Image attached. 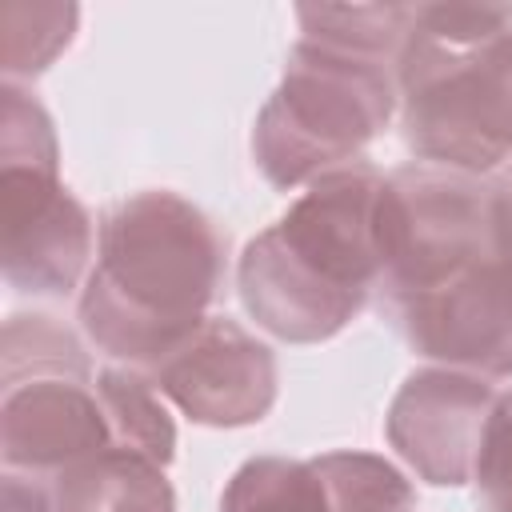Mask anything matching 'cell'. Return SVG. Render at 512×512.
I'll return each mask as SVG.
<instances>
[{"label":"cell","instance_id":"6da1fadb","mask_svg":"<svg viewBox=\"0 0 512 512\" xmlns=\"http://www.w3.org/2000/svg\"><path fill=\"white\" fill-rule=\"evenodd\" d=\"M388 260V176L356 160L316 176L288 212L256 232L236 264L244 312L288 344L348 328Z\"/></svg>","mask_w":512,"mask_h":512},{"label":"cell","instance_id":"5b68a950","mask_svg":"<svg viewBox=\"0 0 512 512\" xmlns=\"http://www.w3.org/2000/svg\"><path fill=\"white\" fill-rule=\"evenodd\" d=\"M116 448L84 344L52 316H8L0 376L4 472L52 480Z\"/></svg>","mask_w":512,"mask_h":512},{"label":"cell","instance_id":"ba28073f","mask_svg":"<svg viewBox=\"0 0 512 512\" xmlns=\"http://www.w3.org/2000/svg\"><path fill=\"white\" fill-rule=\"evenodd\" d=\"M144 372L160 396H168L192 424L208 428L256 424L272 412L280 392L272 348L228 316H208Z\"/></svg>","mask_w":512,"mask_h":512},{"label":"cell","instance_id":"4fadbf2b","mask_svg":"<svg viewBox=\"0 0 512 512\" xmlns=\"http://www.w3.org/2000/svg\"><path fill=\"white\" fill-rule=\"evenodd\" d=\"M300 36L388 60L396 68L416 4H300Z\"/></svg>","mask_w":512,"mask_h":512},{"label":"cell","instance_id":"52a82bcc","mask_svg":"<svg viewBox=\"0 0 512 512\" xmlns=\"http://www.w3.org/2000/svg\"><path fill=\"white\" fill-rule=\"evenodd\" d=\"M380 300L412 352L488 380L512 376V260L492 236Z\"/></svg>","mask_w":512,"mask_h":512},{"label":"cell","instance_id":"9c48e42d","mask_svg":"<svg viewBox=\"0 0 512 512\" xmlns=\"http://www.w3.org/2000/svg\"><path fill=\"white\" fill-rule=\"evenodd\" d=\"M496 396L500 392L488 384V376L444 364L416 368L388 404L384 436L420 480L436 488H460L472 480Z\"/></svg>","mask_w":512,"mask_h":512},{"label":"cell","instance_id":"3957f363","mask_svg":"<svg viewBox=\"0 0 512 512\" xmlns=\"http://www.w3.org/2000/svg\"><path fill=\"white\" fill-rule=\"evenodd\" d=\"M400 132L420 164L496 176L512 164V4H416L396 60Z\"/></svg>","mask_w":512,"mask_h":512},{"label":"cell","instance_id":"e0dca14e","mask_svg":"<svg viewBox=\"0 0 512 512\" xmlns=\"http://www.w3.org/2000/svg\"><path fill=\"white\" fill-rule=\"evenodd\" d=\"M488 180H492V244L500 256L512 260V164Z\"/></svg>","mask_w":512,"mask_h":512},{"label":"cell","instance_id":"5bb4252c","mask_svg":"<svg viewBox=\"0 0 512 512\" xmlns=\"http://www.w3.org/2000/svg\"><path fill=\"white\" fill-rule=\"evenodd\" d=\"M312 464L328 484L332 512H412L416 508V492L404 480V472L376 452L344 448V452L312 456Z\"/></svg>","mask_w":512,"mask_h":512},{"label":"cell","instance_id":"30bf717a","mask_svg":"<svg viewBox=\"0 0 512 512\" xmlns=\"http://www.w3.org/2000/svg\"><path fill=\"white\" fill-rule=\"evenodd\" d=\"M48 496L52 512H176L164 464L128 448H104L64 468Z\"/></svg>","mask_w":512,"mask_h":512},{"label":"cell","instance_id":"9a60e30c","mask_svg":"<svg viewBox=\"0 0 512 512\" xmlns=\"http://www.w3.org/2000/svg\"><path fill=\"white\" fill-rule=\"evenodd\" d=\"M28 32L4 24V80L16 84V76H36L44 72L56 52L72 44L76 32V4H20Z\"/></svg>","mask_w":512,"mask_h":512},{"label":"cell","instance_id":"2e32d148","mask_svg":"<svg viewBox=\"0 0 512 512\" xmlns=\"http://www.w3.org/2000/svg\"><path fill=\"white\" fill-rule=\"evenodd\" d=\"M472 484L484 512H512V388L500 392L488 412Z\"/></svg>","mask_w":512,"mask_h":512},{"label":"cell","instance_id":"ac0fdd59","mask_svg":"<svg viewBox=\"0 0 512 512\" xmlns=\"http://www.w3.org/2000/svg\"><path fill=\"white\" fill-rule=\"evenodd\" d=\"M4 512H52V496L40 480L4 472Z\"/></svg>","mask_w":512,"mask_h":512},{"label":"cell","instance_id":"277c9868","mask_svg":"<svg viewBox=\"0 0 512 512\" xmlns=\"http://www.w3.org/2000/svg\"><path fill=\"white\" fill-rule=\"evenodd\" d=\"M396 68L320 40H296L252 124V156L280 192L356 164L396 112Z\"/></svg>","mask_w":512,"mask_h":512},{"label":"cell","instance_id":"7c38bea8","mask_svg":"<svg viewBox=\"0 0 512 512\" xmlns=\"http://www.w3.org/2000/svg\"><path fill=\"white\" fill-rule=\"evenodd\" d=\"M220 512H332V496L312 460L252 456L228 476Z\"/></svg>","mask_w":512,"mask_h":512},{"label":"cell","instance_id":"8fae6325","mask_svg":"<svg viewBox=\"0 0 512 512\" xmlns=\"http://www.w3.org/2000/svg\"><path fill=\"white\" fill-rule=\"evenodd\" d=\"M96 396L112 428V444L140 452L156 464H172L176 456V424L160 404V392L144 368L108 364L96 372Z\"/></svg>","mask_w":512,"mask_h":512},{"label":"cell","instance_id":"7a4b0ae2","mask_svg":"<svg viewBox=\"0 0 512 512\" xmlns=\"http://www.w3.org/2000/svg\"><path fill=\"white\" fill-rule=\"evenodd\" d=\"M228 240L184 196L148 188L100 216L96 264L80 288V328L112 360L152 368L204 320L224 280Z\"/></svg>","mask_w":512,"mask_h":512},{"label":"cell","instance_id":"8992f818","mask_svg":"<svg viewBox=\"0 0 512 512\" xmlns=\"http://www.w3.org/2000/svg\"><path fill=\"white\" fill-rule=\"evenodd\" d=\"M92 256V216L60 184L56 128L44 104L0 88V264L16 292L68 296Z\"/></svg>","mask_w":512,"mask_h":512}]
</instances>
